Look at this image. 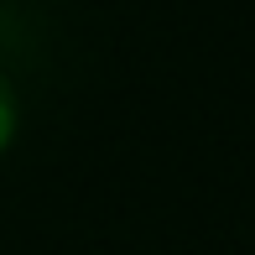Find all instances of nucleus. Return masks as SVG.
Segmentation results:
<instances>
[{"instance_id":"obj_1","label":"nucleus","mask_w":255,"mask_h":255,"mask_svg":"<svg viewBox=\"0 0 255 255\" xmlns=\"http://www.w3.org/2000/svg\"><path fill=\"white\" fill-rule=\"evenodd\" d=\"M16 130H21V99H16V89H10V78L0 73V156L10 151Z\"/></svg>"}]
</instances>
